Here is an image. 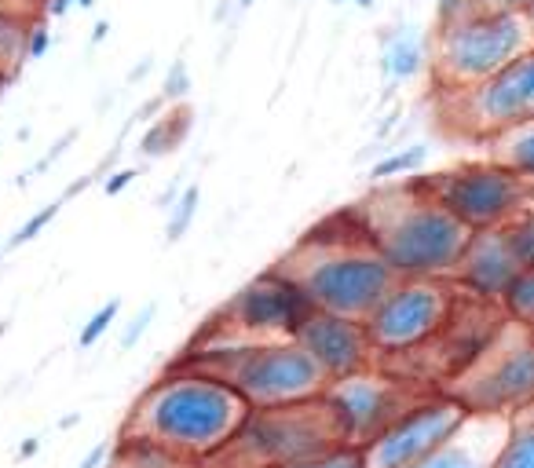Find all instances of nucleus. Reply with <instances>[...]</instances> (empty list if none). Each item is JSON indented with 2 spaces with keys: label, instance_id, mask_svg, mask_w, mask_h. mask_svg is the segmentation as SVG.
Here are the masks:
<instances>
[{
  "label": "nucleus",
  "instance_id": "30",
  "mask_svg": "<svg viewBox=\"0 0 534 468\" xmlns=\"http://www.w3.org/2000/svg\"><path fill=\"white\" fill-rule=\"evenodd\" d=\"M48 48H52V30L44 22L30 26V33H26V59H44Z\"/></svg>",
  "mask_w": 534,
  "mask_h": 468
},
{
  "label": "nucleus",
  "instance_id": "23",
  "mask_svg": "<svg viewBox=\"0 0 534 468\" xmlns=\"http://www.w3.org/2000/svg\"><path fill=\"white\" fill-rule=\"evenodd\" d=\"M502 315L509 322H520V326H531L534 330V267L516 275V282L509 286V293L502 300Z\"/></svg>",
  "mask_w": 534,
  "mask_h": 468
},
{
  "label": "nucleus",
  "instance_id": "25",
  "mask_svg": "<svg viewBox=\"0 0 534 468\" xmlns=\"http://www.w3.org/2000/svg\"><path fill=\"white\" fill-rule=\"evenodd\" d=\"M121 315V300H107V304H99V311H92V319L81 326V333H77V348L88 351V348H96L103 337H107V330L118 322Z\"/></svg>",
  "mask_w": 534,
  "mask_h": 468
},
{
  "label": "nucleus",
  "instance_id": "4",
  "mask_svg": "<svg viewBox=\"0 0 534 468\" xmlns=\"http://www.w3.org/2000/svg\"><path fill=\"white\" fill-rule=\"evenodd\" d=\"M172 366L227 384L249 410L308 403L326 392V377L297 341L191 344Z\"/></svg>",
  "mask_w": 534,
  "mask_h": 468
},
{
  "label": "nucleus",
  "instance_id": "1",
  "mask_svg": "<svg viewBox=\"0 0 534 468\" xmlns=\"http://www.w3.org/2000/svg\"><path fill=\"white\" fill-rule=\"evenodd\" d=\"M249 406L227 384L169 366L121 421L118 443H143L183 465H209L246 425Z\"/></svg>",
  "mask_w": 534,
  "mask_h": 468
},
{
  "label": "nucleus",
  "instance_id": "43",
  "mask_svg": "<svg viewBox=\"0 0 534 468\" xmlns=\"http://www.w3.org/2000/svg\"><path fill=\"white\" fill-rule=\"evenodd\" d=\"M4 81H8V77H4V74H0V92H4Z\"/></svg>",
  "mask_w": 534,
  "mask_h": 468
},
{
  "label": "nucleus",
  "instance_id": "7",
  "mask_svg": "<svg viewBox=\"0 0 534 468\" xmlns=\"http://www.w3.org/2000/svg\"><path fill=\"white\" fill-rule=\"evenodd\" d=\"M469 417H505L513 421L534 406V330L520 322H502L491 344L465 370L439 388Z\"/></svg>",
  "mask_w": 534,
  "mask_h": 468
},
{
  "label": "nucleus",
  "instance_id": "9",
  "mask_svg": "<svg viewBox=\"0 0 534 468\" xmlns=\"http://www.w3.org/2000/svg\"><path fill=\"white\" fill-rule=\"evenodd\" d=\"M436 117L443 132L476 143L534 121V48L480 85L436 92Z\"/></svg>",
  "mask_w": 534,
  "mask_h": 468
},
{
  "label": "nucleus",
  "instance_id": "36",
  "mask_svg": "<svg viewBox=\"0 0 534 468\" xmlns=\"http://www.w3.org/2000/svg\"><path fill=\"white\" fill-rule=\"evenodd\" d=\"M110 33V22H96V33H92V44H103Z\"/></svg>",
  "mask_w": 534,
  "mask_h": 468
},
{
  "label": "nucleus",
  "instance_id": "35",
  "mask_svg": "<svg viewBox=\"0 0 534 468\" xmlns=\"http://www.w3.org/2000/svg\"><path fill=\"white\" fill-rule=\"evenodd\" d=\"M37 450H41V439H37V436H33V439H26V443H22V447H19V461L33 458Z\"/></svg>",
  "mask_w": 534,
  "mask_h": 468
},
{
  "label": "nucleus",
  "instance_id": "12",
  "mask_svg": "<svg viewBox=\"0 0 534 468\" xmlns=\"http://www.w3.org/2000/svg\"><path fill=\"white\" fill-rule=\"evenodd\" d=\"M428 392L432 388L403 381L396 373H388L385 366H370V370L355 373V377L326 384L322 395H326V403L333 406V414L341 421L344 443L363 450Z\"/></svg>",
  "mask_w": 534,
  "mask_h": 468
},
{
  "label": "nucleus",
  "instance_id": "11",
  "mask_svg": "<svg viewBox=\"0 0 534 468\" xmlns=\"http://www.w3.org/2000/svg\"><path fill=\"white\" fill-rule=\"evenodd\" d=\"M461 300V289L450 278H399L377 311L366 319V337L374 344L377 362L399 359L425 348L447 330Z\"/></svg>",
  "mask_w": 534,
  "mask_h": 468
},
{
  "label": "nucleus",
  "instance_id": "31",
  "mask_svg": "<svg viewBox=\"0 0 534 468\" xmlns=\"http://www.w3.org/2000/svg\"><path fill=\"white\" fill-rule=\"evenodd\" d=\"M136 176H139L136 169H114L110 176H103V194H107V198H118L121 191H129L132 183H136Z\"/></svg>",
  "mask_w": 534,
  "mask_h": 468
},
{
  "label": "nucleus",
  "instance_id": "33",
  "mask_svg": "<svg viewBox=\"0 0 534 468\" xmlns=\"http://www.w3.org/2000/svg\"><path fill=\"white\" fill-rule=\"evenodd\" d=\"M483 8L491 11H513V15H527V8H531L534 0H480Z\"/></svg>",
  "mask_w": 534,
  "mask_h": 468
},
{
  "label": "nucleus",
  "instance_id": "3",
  "mask_svg": "<svg viewBox=\"0 0 534 468\" xmlns=\"http://www.w3.org/2000/svg\"><path fill=\"white\" fill-rule=\"evenodd\" d=\"M355 224L399 278H454L472 231L414 180L385 183L352 205Z\"/></svg>",
  "mask_w": 534,
  "mask_h": 468
},
{
  "label": "nucleus",
  "instance_id": "42",
  "mask_svg": "<svg viewBox=\"0 0 534 468\" xmlns=\"http://www.w3.org/2000/svg\"><path fill=\"white\" fill-rule=\"evenodd\" d=\"M4 333H8V319H4V322H0V337H4Z\"/></svg>",
  "mask_w": 534,
  "mask_h": 468
},
{
  "label": "nucleus",
  "instance_id": "15",
  "mask_svg": "<svg viewBox=\"0 0 534 468\" xmlns=\"http://www.w3.org/2000/svg\"><path fill=\"white\" fill-rule=\"evenodd\" d=\"M516 275H520V264L509 253L502 231H476L469 238V245H465V253H461L450 282L465 297L502 308V300L509 293V286L516 282Z\"/></svg>",
  "mask_w": 534,
  "mask_h": 468
},
{
  "label": "nucleus",
  "instance_id": "27",
  "mask_svg": "<svg viewBox=\"0 0 534 468\" xmlns=\"http://www.w3.org/2000/svg\"><path fill=\"white\" fill-rule=\"evenodd\" d=\"M286 468H363V450L337 447V450H326V454H315V458L293 461Z\"/></svg>",
  "mask_w": 534,
  "mask_h": 468
},
{
  "label": "nucleus",
  "instance_id": "32",
  "mask_svg": "<svg viewBox=\"0 0 534 468\" xmlns=\"http://www.w3.org/2000/svg\"><path fill=\"white\" fill-rule=\"evenodd\" d=\"M110 454H114V443H99V447L88 450V454H85V458H81V465H77V468H103V461H107Z\"/></svg>",
  "mask_w": 534,
  "mask_h": 468
},
{
  "label": "nucleus",
  "instance_id": "14",
  "mask_svg": "<svg viewBox=\"0 0 534 468\" xmlns=\"http://www.w3.org/2000/svg\"><path fill=\"white\" fill-rule=\"evenodd\" d=\"M293 341L308 351V359L319 366L326 384L377 366L374 344L366 337V322L326 315V311H308V319L297 326Z\"/></svg>",
  "mask_w": 534,
  "mask_h": 468
},
{
  "label": "nucleus",
  "instance_id": "13",
  "mask_svg": "<svg viewBox=\"0 0 534 468\" xmlns=\"http://www.w3.org/2000/svg\"><path fill=\"white\" fill-rule=\"evenodd\" d=\"M469 414L461 410L450 395L428 392L421 395L399 421L381 432V436L363 447V468H414L425 458H432L443 443L458 436Z\"/></svg>",
  "mask_w": 534,
  "mask_h": 468
},
{
  "label": "nucleus",
  "instance_id": "39",
  "mask_svg": "<svg viewBox=\"0 0 534 468\" xmlns=\"http://www.w3.org/2000/svg\"><path fill=\"white\" fill-rule=\"evenodd\" d=\"M96 0H74V8H92Z\"/></svg>",
  "mask_w": 534,
  "mask_h": 468
},
{
  "label": "nucleus",
  "instance_id": "22",
  "mask_svg": "<svg viewBox=\"0 0 534 468\" xmlns=\"http://www.w3.org/2000/svg\"><path fill=\"white\" fill-rule=\"evenodd\" d=\"M498 231H502L509 253L516 256L520 271L534 267V205H527L524 213H516L513 220H509L505 227H498Z\"/></svg>",
  "mask_w": 534,
  "mask_h": 468
},
{
  "label": "nucleus",
  "instance_id": "26",
  "mask_svg": "<svg viewBox=\"0 0 534 468\" xmlns=\"http://www.w3.org/2000/svg\"><path fill=\"white\" fill-rule=\"evenodd\" d=\"M63 205H66L63 198H55V202H48V205H44V209H37V213H33L30 220H26V224H22L19 231L11 234L8 242H4V253H15V249H22V245H30L33 238H37V234L44 231V227L52 224L55 216L63 213Z\"/></svg>",
  "mask_w": 534,
  "mask_h": 468
},
{
  "label": "nucleus",
  "instance_id": "6",
  "mask_svg": "<svg viewBox=\"0 0 534 468\" xmlns=\"http://www.w3.org/2000/svg\"><path fill=\"white\" fill-rule=\"evenodd\" d=\"M337 447H348L341 421L326 395H319L308 403L249 410L238 436L205 468H286Z\"/></svg>",
  "mask_w": 534,
  "mask_h": 468
},
{
  "label": "nucleus",
  "instance_id": "37",
  "mask_svg": "<svg viewBox=\"0 0 534 468\" xmlns=\"http://www.w3.org/2000/svg\"><path fill=\"white\" fill-rule=\"evenodd\" d=\"M513 421H534V406H531V410H524L520 417H513Z\"/></svg>",
  "mask_w": 534,
  "mask_h": 468
},
{
  "label": "nucleus",
  "instance_id": "16",
  "mask_svg": "<svg viewBox=\"0 0 534 468\" xmlns=\"http://www.w3.org/2000/svg\"><path fill=\"white\" fill-rule=\"evenodd\" d=\"M509 425L513 421H505V417H469L458 436L414 468H494V458L509 436Z\"/></svg>",
  "mask_w": 534,
  "mask_h": 468
},
{
  "label": "nucleus",
  "instance_id": "18",
  "mask_svg": "<svg viewBox=\"0 0 534 468\" xmlns=\"http://www.w3.org/2000/svg\"><path fill=\"white\" fill-rule=\"evenodd\" d=\"M191 117L194 114L187 103H176L172 110L154 117L147 132L139 136V154L143 158H165V154H172L187 139V132H191Z\"/></svg>",
  "mask_w": 534,
  "mask_h": 468
},
{
  "label": "nucleus",
  "instance_id": "2",
  "mask_svg": "<svg viewBox=\"0 0 534 468\" xmlns=\"http://www.w3.org/2000/svg\"><path fill=\"white\" fill-rule=\"evenodd\" d=\"M271 271H278L289 286H297L311 311H326V315L355 322L370 319L377 304L399 282L396 271L366 242L352 209L311 227L289 253L278 256Z\"/></svg>",
  "mask_w": 534,
  "mask_h": 468
},
{
  "label": "nucleus",
  "instance_id": "20",
  "mask_svg": "<svg viewBox=\"0 0 534 468\" xmlns=\"http://www.w3.org/2000/svg\"><path fill=\"white\" fill-rule=\"evenodd\" d=\"M425 161H428V147H425V143H414V147L392 150V154H385V158H377L374 165H370V180H374V183L414 180Z\"/></svg>",
  "mask_w": 534,
  "mask_h": 468
},
{
  "label": "nucleus",
  "instance_id": "17",
  "mask_svg": "<svg viewBox=\"0 0 534 468\" xmlns=\"http://www.w3.org/2000/svg\"><path fill=\"white\" fill-rule=\"evenodd\" d=\"M428 66H432V48L425 44V37L410 26L396 30L388 37L385 44V55H381V70H385L392 81H417V77L425 74Z\"/></svg>",
  "mask_w": 534,
  "mask_h": 468
},
{
  "label": "nucleus",
  "instance_id": "41",
  "mask_svg": "<svg viewBox=\"0 0 534 468\" xmlns=\"http://www.w3.org/2000/svg\"><path fill=\"white\" fill-rule=\"evenodd\" d=\"M527 22H531V30H534V4L527 8Z\"/></svg>",
  "mask_w": 534,
  "mask_h": 468
},
{
  "label": "nucleus",
  "instance_id": "8",
  "mask_svg": "<svg viewBox=\"0 0 534 468\" xmlns=\"http://www.w3.org/2000/svg\"><path fill=\"white\" fill-rule=\"evenodd\" d=\"M414 183L472 234L498 231L516 213H524L527 205H534V183L491 158L461 161L432 176H414Z\"/></svg>",
  "mask_w": 534,
  "mask_h": 468
},
{
  "label": "nucleus",
  "instance_id": "38",
  "mask_svg": "<svg viewBox=\"0 0 534 468\" xmlns=\"http://www.w3.org/2000/svg\"><path fill=\"white\" fill-rule=\"evenodd\" d=\"M235 4H238V11H246V8H253L257 0H235Z\"/></svg>",
  "mask_w": 534,
  "mask_h": 468
},
{
  "label": "nucleus",
  "instance_id": "40",
  "mask_svg": "<svg viewBox=\"0 0 534 468\" xmlns=\"http://www.w3.org/2000/svg\"><path fill=\"white\" fill-rule=\"evenodd\" d=\"M355 8H374V0H355Z\"/></svg>",
  "mask_w": 534,
  "mask_h": 468
},
{
  "label": "nucleus",
  "instance_id": "5",
  "mask_svg": "<svg viewBox=\"0 0 534 468\" xmlns=\"http://www.w3.org/2000/svg\"><path fill=\"white\" fill-rule=\"evenodd\" d=\"M531 48L534 30L527 15L491 11L476 0L465 15L436 26L428 70L436 74V92H458L494 77Z\"/></svg>",
  "mask_w": 534,
  "mask_h": 468
},
{
  "label": "nucleus",
  "instance_id": "19",
  "mask_svg": "<svg viewBox=\"0 0 534 468\" xmlns=\"http://www.w3.org/2000/svg\"><path fill=\"white\" fill-rule=\"evenodd\" d=\"M487 158L513 169L516 176H524L527 183H534V121L505 132V136L487 143Z\"/></svg>",
  "mask_w": 534,
  "mask_h": 468
},
{
  "label": "nucleus",
  "instance_id": "10",
  "mask_svg": "<svg viewBox=\"0 0 534 468\" xmlns=\"http://www.w3.org/2000/svg\"><path fill=\"white\" fill-rule=\"evenodd\" d=\"M308 300L297 286L267 267L249 278L220 308L205 319L202 333L191 344H253V341H293V333L308 319Z\"/></svg>",
  "mask_w": 534,
  "mask_h": 468
},
{
  "label": "nucleus",
  "instance_id": "34",
  "mask_svg": "<svg viewBox=\"0 0 534 468\" xmlns=\"http://www.w3.org/2000/svg\"><path fill=\"white\" fill-rule=\"evenodd\" d=\"M70 8H74V0H48V15H52V19H63Z\"/></svg>",
  "mask_w": 534,
  "mask_h": 468
},
{
  "label": "nucleus",
  "instance_id": "44",
  "mask_svg": "<svg viewBox=\"0 0 534 468\" xmlns=\"http://www.w3.org/2000/svg\"><path fill=\"white\" fill-rule=\"evenodd\" d=\"M330 4H348V0H330Z\"/></svg>",
  "mask_w": 534,
  "mask_h": 468
},
{
  "label": "nucleus",
  "instance_id": "28",
  "mask_svg": "<svg viewBox=\"0 0 534 468\" xmlns=\"http://www.w3.org/2000/svg\"><path fill=\"white\" fill-rule=\"evenodd\" d=\"M187 92H191V70H187V63L183 59H176V63L169 66V74H165V81H161V103H183L187 99Z\"/></svg>",
  "mask_w": 534,
  "mask_h": 468
},
{
  "label": "nucleus",
  "instance_id": "24",
  "mask_svg": "<svg viewBox=\"0 0 534 468\" xmlns=\"http://www.w3.org/2000/svg\"><path fill=\"white\" fill-rule=\"evenodd\" d=\"M198 205H202V187L198 183H187L180 191V198L172 202L169 209V224H165V242L176 245L183 238V234L191 231L194 216H198Z\"/></svg>",
  "mask_w": 534,
  "mask_h": 468
},
{
  "label": "nucleus",
  "instance_id": "29",
  "mask_svg": "<svg viewBox=\"0 0 534 468\" xmlns=\"http://www.w3.org/2000/svg\"><path fill=\"white\" fill-rule=\"evenodd\" d=\"M154 315H158V304H154V300H150V304H143V308H139L136 315H132V319H129V326L121 330V348H125V351L136 348V344L143 341V333L150 330V322H154Z\"/></svg>",
  "mask_w": 534,
  "mask_h": 468
},
{
  "label": "nucleus",
  "instance_id": "21",
  "mask_svg": "<svg viewBox=\"0 0 534 468\" xmlns=\"http://www.w3.org/2000/svg\"><path fill=\"white\" fill-rule=\"evenodd\" d=\"M494 468H534V421H513Z\"/></svg>",
  "mask_w": 534,
  "mask_h": 468
}]
</instances>
